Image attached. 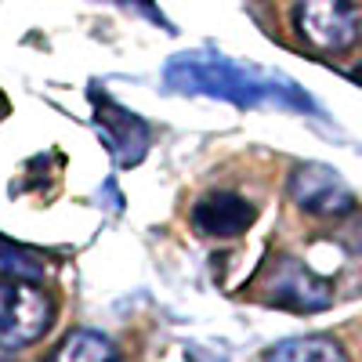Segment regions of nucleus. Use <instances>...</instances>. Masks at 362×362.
I'll return each instance as SVG.
<instances>
[{
	"instance_id": "f03ea898",
	"label": "nucleus",
	"mask_w": 362,
	"mask_h": 362,
	"mask_svg": "<svg viewBox=\"0 0 362 362\" xmlns=\"http://www.w3.org/2000/svg\"><path fill=\"white\" fill-rule=\"evenodd\" d=\"M54 322V300L29 279H0V351L33 348Z\"/></svg>"
},
{
	"instance_id": "1a4fd4ad",
	"label": "nucleus",
	"mask_w": 362,
	"mask_h": 362,
	"mask_svg": "<svg viewBox=\"0 0 362 362\" xmlns=\"http://www.w3.org/2000/svg\"><path fill=\"white\" fill-rule=\"evenodd\" d=\"M47 362H119V351L95 329H76L54 348V355H47Z\"/></svg>"
},
{
	"instance_id": "0eeeda50",
	"label": "nucleus",
	"mask_w": 362,
	"mask_h": 362,
	"mask_svg": "<svg viewBox=\"0 0 362 362\" xmlns=\"http://www.w3.org/2000/svg\"><path fill=\"white\" fill-rule=\"evenodd\" d=\"M95 127L102 134V145L112 153V160L119 167H134L145 156V148H148L145 119H138L124 105H116L112 98H98V105H95Z\"/></svg>"
},
{
	"instance_id": "7ed1b4c3",
	"label": "nucleus",
	"mask_w": 362,
	"mask_h": 362,
	"mask_svg": "<svg viewBox=\"0 0 362 362\" xmlns=\"http://www.w3.org/2000/svg\"><path fill=\"white\" fill-rule=\"evenodd\" d=\"M170 83L181 87V90H196V95H214V98H228L235 105H257L264 98H276L283 95L279 83H268V80H257L243 69H235L228 62H214V58H185L170 69Z\"/></svg>"
},
{
	"instance_id": "6e6552de",
	"label": "nucleus",
	"mask_w": 362,
	"mask_h": 362,
	"mask_svg": "<svg viewBox=\"0 0 362 362\" xmlns=\"http://www.w3.org/2000/svg\"><path fill=\"white\" fill-rule=\"evenodd\" d=\"M261 362H348V351L326 334L315 337H290L264 351Z\"/></svg>"
},
{
	"instance_id": "20e7f679",
	"label": "nucleus",
	"mask_w": 362,
	"mask_h": 362,
	"mask_svg": "<svg viewBox=\"0 0 362 362\" xmlns=\"http://www.w3.org/2000/svg\"><path fill=\"white\" fill-rule=\"evenodd\" d=\"M293 29L308 47L322 54H341L358 40V11L351 0H297Z\"/></svg>"
},
{
	"instance_id": "f8f14e48",
	"label": "nucleus",
	"mask_w": 362,
	"mask_h": 362,
	"mask_svg": "<svg viewBox=\"0 0 362 362\" xmlns=\"http://www.w3.org/2000/svg\"><path fill=\"white\" fill-rule=\"evenodd\" d=\"M0 362H8V358H0Z\"/></svg>"
},
{
	"instance_id": "9d476101",
	"label": "nucleus",
	"mask_w": 362,
	"mask_h": 362,
	"mask_svg": "<svg viewBox=\"0 0 362 362\" xmlns=\"http://www.w3.org/2000/svg\"><path fill=\"white\" fill-rule=\"evenodd\" d=\"M351 76H355V83H362V66H355V69H351Z\"/></svg>"
},
{
	"instance_id": "423d86ee",
	"label": "nucleus",
	"mask_w": 362,
	"mask_h": 362,
	"mask_svg": "<svg viewBox=\"0 0 362 362\" xmlns=\"http://www.w3.org/2000/svg\"><path fill=\"white\" fill-rule=\"evenodd\" d=\"M192 228L199 235H210V239H235L243 235L254 218H257V206L239 196V192H225V189H210L203 192L196 203H192Z\"/></svg>"
},
{
	"instance_id": "9b49d317",
	"label": "nucleus",
	"mask_w": 362,
	"mask_h": 362,
	"mask_svg": "<svg viewBox=\"0 0 362 362\" xmlns=\"http://www.w3.org/2000/svg\"><path fill=\"white\" fill-rule=\"evenodd\" d=\"M0 116H4V105H0Z\"/></svg>"
},
{
	"instance_id": "39448f33",
	"label": "nucleus",
	"mask_w": 362,
	"mask_h": 362,
	"mask_svg": "<svg viewBox=\"0 0 362 362\" xmlns=\"http://www.w3.org/2000/svg\"><path fill=\"white\" fill-rule=\"evenodd\" d=\"M286 189L290 199L312 218H344L355 206V192L344 185V177L322 163H300Z\"/></svg>"
},
{
	"instance_id": "f257e3e1",
	"label": "nucleus",
	"mask_w": 362,
	"mask_h": 362,
	"mask_svg": "<svg viewBox=\"0 0 362 362\" xmlns=\"http://www.w3.org/2000/svg\"><path fill=\"white\" fill-rule=\"evenodd\" d=\"M254 297L268 308H283V312H322L334 300V286H329L319 272H312L305 261H297L290 254L272 257L261 276H257V290Z\"/></svg>"
}]
</instances>
